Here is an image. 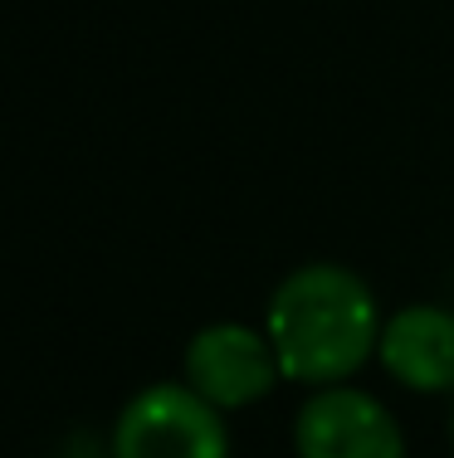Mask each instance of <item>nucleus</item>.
<instances>
[{"instance_id":"f257e3e1","label":"nucleus","mask_w":454,"mask_h":458,"mask_svg":"<svg viewBox=\"0 0 454 458\" xmlns=\"http://www.w3.org/2000/svg\"><path fill=\"white\" fill-rule=\"evenodd\" d=\"M376 293L347 264H303L274 288L264 332L288 386H347L381 342Z\"/></svg>"},{"instance_id":"f03ea898","label":"nucleus","mask_w":454,"mask_h":458,"mask_svg":"<svg viewBox=\"0 0 454 458\" xmlns=\"http://www.w3.org/2000/svg\"><path fill=\"white\" fill-rule=\"evenodd\" d=\"M113 458H230V424L186 380H151L117 410Z\"/></svg>"},{"instance_id":"7ed1b4c3","label":"nucleus","mask_w":454,"mask_h":458,"mask_svg":"<svg viewBox=\"0 0 454 458\" xmlns=\"http://www.w3.org/2000/svg\"><path fill=\"white\" fill-rule=\"evenodd\" d=\"M181 380L196 390L201 400H210L220 414L250 410L259 400H269L284 380L264 327L250 322H210L181 352Z\"/></svg>"},{"instance_id":"20e7f679","label":"nucleus","mask_w":454,"mask_h":458,"mask_svg":"<svg viewBox=\"0 0 454 458\" xmlns=\"http://www.w3.org/2000/svg\"><path fill=\"white\" fill-rule=\"evenodd\" d=\"M294 458H406V429L362 386H322L294 414Z\"/></svg>"},{"instance_id":"39448f33","label":"nucleus","mask_w":454,"mask_h":458,"mask_svg":"<svg viewBox=\"0 0 454 458\" xmlns=\"http://www.w3.org/2000/svg\"><path fill=\"white\" fill-rule=\"evenodd\" d=\"M381 370L410 395H454V312L440 302H410L381 322Z\"/></svg>"},{"instance_id":"423d86ee","label":"nucleus","mask_w":454,"mask_h":458,"mask_svg":"<svg viewBox=\"0 0 454 458\" xmlns=\"http://www.w3.org/2000/svg\"><path fill=\"white\" fill-rule=\"evenodd\" d=\"M450 444H454V414H450Z\"/></svg>"}]
</instances>
